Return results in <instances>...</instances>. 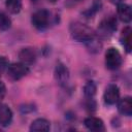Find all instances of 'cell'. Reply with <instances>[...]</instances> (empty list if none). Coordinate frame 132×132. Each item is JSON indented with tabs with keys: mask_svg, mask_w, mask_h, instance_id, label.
Returning a JSON list of instances; mask_svg holds the SVG:
<instances>
[{
	"mask_svg": "<svg viewBox=\"0 0 132 132\" xmlns=\"http://www.w3.org/2000/svg\"><path fill=\"white\" fill-rule=\"evenodd\" d=\"M71 37L79 42H88L96 38V34L92 28L81 22H72L69 27Z\"/></svg>",
	"mask_w": 132,
	"mask_h": 132,
	"instance_id": "6da1fadb",
	"label": "cell"
},
{
	"mask_svg": "<svg viewBox=\"0 0 132 132\" xmlns=\"http://www.w3.org/2000/svg\"><path fill=\"white\" fill-rule=\"evenodd\" d=\"M117 24H118L117 23V19L114 16H112V15L103 19L100 22L99 26H98L99 35L104 37V38L111 36L114 33V31L117 30V27H118Z\"/></svg>",
	"mask_w": 132,
	"mask_h": 132,
	"instance_id": "7a4b0ae2",
	"label": "cell"
},
{
	"mask_svg": "<svg viewBox=\"0 0 132 132\" xmlns=\"http://www.w3.org/2000/svg\"><path fill=\"white\" fill-rule=\"evenodd\" d=\"M123 59L120 52L114 47H109L105 53V66L109 70H116L122 65Z\"/></svg>",
	"mask_w": 132,
	"mask_h": 132,
	"instance_id": "3957f363",
	"label": "cell"
},
{
	"mask_svg": "<svg viewBox=\"0 0 132 132\" xmlns=\"http://www.w3.org/2000/svg\"><path fill=\"white\" fill-rule=\"evenodd\" d=\"M50 20H51V15L46 9L36 10L31 18L32 25L38 30H44L45 28H47L50 24Z\"/></svg>",
	"mask_w": 132,
	"mask_h": 132,
	"instance_id": "277c9868",
	"label": "cell"
},
{
	"mask_svg": "<svg viewBox=\"0 0 132 132\" xmlns=\"http://www.w3.org/2000/svg\"><path fill=\"white\" fill-rule=\"evenodd\" d=\"M29 73V67L24 63H12L7 67V75L12 80H19Z\"/></svg>",
	"mask_w": 132,
	"mask_h": 132,
	"instance_id": "5b68a950",
	"label": "cell"
},
{
	"mask_svg": "<svg viewBox=\"0 0 132 132\" xmlns=\"http://www.w3.org/2000/svg\"><path fill=\"white\" fill-rule=\"evenodd\" d=\"M103 99H104L106 104H109V105L116 104L118 102V100L120 99V89H119V87L117 85H113V84L109 85L104 91Z\"/></svg>",
	"mask_w": 132,
	"mask_h": 132,
	"instance_id": "8992f818",
	"label": "cell"
},
{
	"mask_svg": "<svg viewBox=\"0 0 132 132\" xmlns=\"http://www.w3.org/2000/svg\"><path fill=\"white\" fill-rule=\"evenodd\" d=\"M54 73H55L56 81L60 86L67 85L70 75H69V70L66 67V65H64L63 63H58L55 67V72Z\"/></svg>",
	"mask_w": 132,
	"mask_h": 132,
	"instance_id": "52a82bcc",
	"label": "cell"
},
{
	"mask_svg": "<svg viewBox=\"0 0 132 132\" xmlns=\"http://www.w3.org/2000/svg\"><path fill=\"white\" fill-rule=\"evenodd\" d=\"M37 55L36 52L33 47H25L22 48L19 53V59L22 63H24L25 65L29 66L31 64H33L36 61Z\"/></svg>",
	"mask_w": 132,
	"mask_h": 132,
	"instance_id": "ba28073f",
	"label": "cell"
},
{
	"mask_svg": "<svg viewBox=\"0 0 132 132\" xmlns=\"http://www.w3.org/2000/svg\"><path fill=\"white\" fill-rule=\"evenodd\" d=\"M117 13L119 19L124 22V23H130L132 19V12H131V7L123 2L118 3L117 6Z\"/></svg>",
	"mask_w": 132,
	"mask_h": 132,
	"instance_id": "9c48e42d",
	"label": "cell"
},
{
	"mask_svg": "<svg viewBox=\"0 0 132 132\" xmlns=\"http://www.w3.org/2000/svg\"><path fill=\"white\" fill-rule=\"evenodd\" d=\"M118 110L121 114L130 117L132 114V99L129 96H126L118 100Z\"/></svg>",
	"mask_w": 132,
	"mask_h": 132,
	"instance_id": "30bf717a",
	"label": "cell"
},
{
	"mask_svg": "<svg viewBox=\"0 0 132 132\" xmlns=\"http://www.w3.org/2000/svg\"><path fill=\"white\" fill-rule=\"evenodd\" d=\"M84 124L89 130L95 131V132L104 131V129H105L103 121L99 118H96V117H89V118L85 119Z\"/></svg>",
	"mask_w": 132,
	"mask_h": 132,
	"instance_id": "8fae6325",
	"label": "cell"
},
{
	"mask_svg": "<svg viewBox=\"0 0 132 132\" xmlns=\"http://www.w3.org/2000/svg\"><path fill=\"white\" fill-rule=\"evenodd\" d=\"M51 129V123L46 119L39 118L34 120L31 123L30 131L32 132H41V131H48Z\"/></svg>",
	"mask_w": 132,
	"mask_h": 132,
	"instance_id": "7c38bea8",
	"label": "cell"
},
{
	"mask_svg": "<svg viewBox=\"0 0 132 132\" xmlns=\"http://www.w3.org/2000/svg\"><path fill=\"white\" fill-rule=\"evenodd\" d=\"M12 120V111L6 104L0 103V126H8Z\"/></svg>",
	"mask_w": 132,
	"mask_h": 132,
	"instance_id": "4fadbf2b",
	"label": "cell"
},
{
	"mask_svg": "<svg viewBox=\"0 0 132 132\" xmlns=\"http://www.w3.org/2000/svg\"><path fill=\"white\" fill-rule=\"evenodd\" d=\"M131 33H132L131 28L129 26H127V27H125L122 30L121 37H120L121 43L123 44V46L125 47V50H126L127 53H130L131 50H132V45H131Z\"/></svg>",
	"mask_w": 132,
	"mask_h": 132,
	"instance_id": "5bb4252c",
	"label": "cell"
},
{
	"mask_svg": "<svg viewBox=\"0 0 132 132\" xmlns=\"http://www.w3.org/2000/svg\"><path fill=\"white\" fill-rule=\"evenodd\" d=\"M5 6L10 13H19L22 9V1L21 0H6Z\"/></svg>",
	"mask_w": 132,
	"mask_h": 132,
	"instance_id": "9a60e30c",
	"label": "cell"
},
{
	"mask_svg": "<svg viewBox=\"0 0 132 132\" xmlns=\"http://www.w3.org/2000/svg\"><path fill=\"white\" fill-rule=\"evenodd\" d=\"M96 90H97L96 84L93 80H89L84 87V94L88 99H93V97L96 94Z\"/></svg>",
	"mask_w": 132,
	"mask_h": 132,
	"instance_id": "2e32d148",
	"label": "cell"
},
{
	"mask_svg": "<svg viewBox=\"0 0 132 132\" xmlns=\"http://www.w3.org/2000/svg\"><path fill=\"white\" fill-rule=\"evenodd\" d=\"M101 7H102V2H101V0H94L92 7L84 12L85 18H87V19L93 18V15H94L97 11H99V10L101 9Z\"/></svg>",
	"mask_w": 132,
	"mask_h": 132,
	"instance_id": "e0dca14e",
	"label": "cell"
},
{
	"mask_svg": "<svg viewBox=\"0 0 132 132\" xmlns=\"http://www.w3.org/2000/svg\"><path fill=\"white\" fill-rule=\"evenodd\" d=\"M10 26H11V20L9 19V16L5 12L0 11V30L6 31L10 28Z\"/></svg>",
	"mask_w": 132,
	"mask_h": 132,
	"instance_id": "ac0fdd59",
	"label": "cell"
},
{
	"mask_svg": "<svg viewBox=\"0 0 132 132\" xmlns=\"http://www.w3.org/2000/svg\"><path fill=\"white\" fill-rule=\"evenodd\" d=\"M86 43L88 45V48H90V51L92 53H96V52H99L100 51L101 45L99 44V42L95 38L92 39V40H90V41H88V42H86Z\"/></svg>",
	"mask_w": 132,
	"mask_h": 132,
	"instance_id": "d6986e66",
	"label": "cell"
},
{
	"mask_svg": "<svg viewBox=\"0 0 132 132\" xmlns=\"http://www.w3.org/2000/svg\"><path fill=\"white\" fill-rule=\"evenodd\" d=\"M8 67V61L5 57H0V75L3 74L5 70H7Z\"/></svg>",
	"mask_w": 132,
	"mask_h": 132,
	"instance_id": "ffe728a7",
	"label": "cell"
},
{
	"mask_svg": "<svg viewBox=\"0 0 132 132\" xmlns=\"http://www.w3.org/2000/svg\"><path fill=\"white\" fill-rule=\"evenodd\" d=\"M5 94H6V88H5V85L0 80V101L4 98Z\"/></svg>",
	"mask_w": 132,
	"mask_h": 132,
	"instance_id": "44dd1931",
	"label": "cell"
},
{
	"mask_svg": "<svg viewBox=\"0 0 132 132\" xmlns=\"http://www.w3.org/2000/svg\"><path fill=\"white\" fill-rule=\"evenodd\" d=\"M69 1H71L72 5H73V4H76L77 2H80V1H82V0H69Z\"/></svg>",
	"mask_w": 132,
	"mask_h": 132,
	"instance_id": "7402d4cb",
	"label": "cell"
},
{
	"mask_svg": "<svg viewBox=\"0 0 132 132\" xmlns=\"http://www.w3.org/2000/svg\"><path fill=\"white\" fill-rule=\"evenodd\" d=\"M48 1H50V2H52V3H55V2H57L58 0H48Z\"/></svg>",
	"mask_w": 132,
	"mask_h": 132,
	"instance_id": "603a6c76",
	"label": "cell"
}]
</instances>
